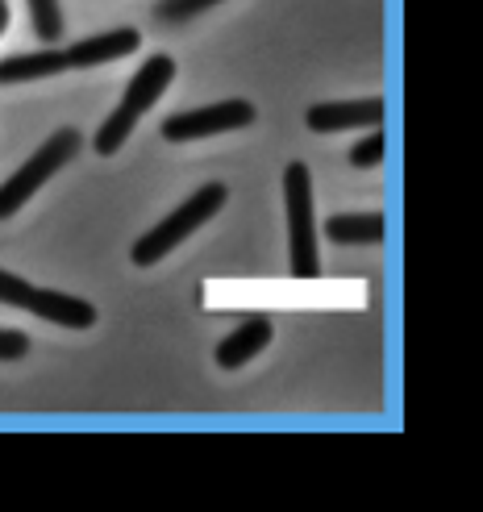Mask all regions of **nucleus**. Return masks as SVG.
Listing matches in <instances>:
<instances>
[{
	"instance_id": "7",
	"label": "nucleus",
	"mask_w": 483,
	"mask_h": 512,
	"mask_svg": "<svg viewBox=\"0 0 483 512\" xmlns=\"http://www.w3.org/2000/svg\"><path fill=\"white\" fill-rule=\"evenodd\" d=\"M142 46V34L130 30V25H121V30H109V34H96V38H84L67 46V67H100V63H113V59H125L134 55Z\"/></svg>"
},
{
	"instance_id": "18",
	"label": "nucleus",
	"mask_w": 483,
	"mask_h": 512,
	"mask_svg": "<svg viewBox=\"0 0 483 512\" xmlns=\"http://www.w3.org/2000/svg\"><path fill=\"white\" fill-rule=\"evenodd\" d=\"M9 30V0H0V34Z\"/></svg>"
},
{
	"instance_id": "8",
	"label": "nucleus",
	"mask_w": 483,
	"mask_h": 512,
	"mask_svg": "<svg viewBox=\"0 0 483 512\" xmlns=\"http://www.w3.org/2000/svg\"><path fill=\"white\" fill-rule=\"evenodd\" d=\"M271 338H275V325L267 317H246L234 334L217 346V367H225V371L246 367L254 354H263V346H271Z\"/></svg>"
},
{
	"instance_id": "14",
	"label": "nucleus",
	"mask_w": 483,
	"mask_h": 512,
	"mask_svg": "<svg viewBox=\"0 0 483 512\" xmlns=\"http://www.w3.org/2000/svg\"><path fill=\"white\" fill-rule=\"evenodd\" d=\"M384 155H388V142H384V134H379V130H371L367 138H359V142L350 146V167L371 171V167H379V163H384Z\"/></svg>"
},
{
	"instance_id": "11",
	"label": "nucleus",
	"mask_w": 483,
	"mask_h": 512,
	"mask_svg": "<svg viewBox=\"0 0 483 512\" xmlns=\"http://www.w3.org/2000/svg\"><path fill=\"white\" fill-rule=\"evenodd\" d=\"M325 238L338 246H375L384 238V217L379 213H338L325 221Z\"/></svg>"
},
{
	"instance_id": "1",
	"label": "nucleus",
	"mask_w": 483,
	"mask_h": 512,
	"mask_svg": "<svg viewBox=\"0 0 483 512\" xmlns=\"http://www.w3.org/2000/svg\"><path fill=\"white\" fill-rule=\"evenodd\" d=\"M80 146H84V138H80V130H55L50 134L30 159H25L5 184H0V221L5 217H13V213H21L25 204L34 200V192L46 184V179H55L67 163H75V155H80Z\"/></svg>"
},
{
	"instance_id": "3",
	"label": "nucleus",
	"mask_w": 483,
	"mask_h": 512,
	"mask_svg": "<svg viewBox=\"0 0 483 512\" xmlns=\"http://www.w3.org/2000/svg\"><path fill=\"white\" fill-rule=\"evenodd\" d=\"M284 204H288V250H292V275L296 279H317V225H313V175L304 163H288L284 171Z\"/></svg>"
},
{
	"instance_id": "16",
	"label": "nucleus",
	"mask_w": 483,
	"mask_h": 512,
	"mask_svg": "<svg viewBox=\"0 0 483 512\" xmlns=\"http://www.w3.org/2000/svg\"><path fill=\"white\" fill-rule=\"evenodd\" d=\"M213 5H221V0H159V17L163 21H188L196 13L213 9Z\"/></svg>"
},
{
	"instance_id": "12",
	"label": "nucleus",
	"mask_w": 483,
	"mask_h": 512,
	"mask_svg": "<svg viewBox=\"0 0 483 512\" xmlns=\"http://www.w3.org/2000/svg\"><path fill=\"white\" fill-rule=\"evenodd\" d=\"M134 125H138V113H130V109H113L109 117H105V125L96 130V155H117V150L130 142V134H134Z\"/></svg>"
},
{
	"instance_id": "9",
	"label": "nucleus",
	"mask_w": 483,
	"mask_h": 512,
	"mask_svg": "<svg viewBox=\"0 0 483 512\" xmlns=\"http://www.w3.org/2000/svg\"><path fill=\"white\" fill-rule=\"evenodd\" d=\"M25 313H34L50 325H63V329H88L96 321V309L88 300L80 296H67V292H55V288H34V300H30V309Z\"/></svg>"
},
{
	"instance_id": "2",
	"label": "nucleus",
	"mask_w": 483,
	"mask_h": 512,
	"mask_svg": "<svg viewBox=\"0 0 483 512\" xmlns=\"http://www.w3.org/2000/svg\"><path fill=\"white\" fill-rule=\"evenodd\" d=\"M225 184H205V188H196L180 209H175L171 217H163L150 234H142L138 242H134V250H130V259L138 263V267H150V263H159L163 254H171L180 242H188L200 225H209L217 213H221V204H225Z\"/></svg>"
},
{
	"instance_id": "10",
	"label": "nucleus",
	"mask_w": 483,
	"mask_h": 512,
	"mask_svg": "<svg viewBox=\"0 0 483 512\" xmlns=\"http://www.w3.org/2000/svg\"><path fill=\"white\" fill-rule=\"evenodd\" d=\"M67 71V55L59 46H42L34 55H9L0 59V84H30V80H46V75H63Z\"/></svg>"
},
{
	"instance_id": "5",
	"label": "nucleus",
	"mask_w": 483,
	"mask_h": 512,
	"mask_svg": "<svg viewBox=\"0 0 483 512\" xmlns=\"http://www.w3.org/2000/svg\"><path fill=\"white\" fill-rule=\"evenodd\" d=\"M384 121V100H334V105H313L309 109V130L313 134H342V130H379Z\"/></svg>"
},
{
	"instance_id": "4",
	"label": "nucleus",
	"mask_w": 483,
	"mask_h": 512,
	"mask_svg": "<svg viewBox=\"0 0 483 512\" xmlns=\"http://www.w3.org/2000/svg\"><path fill=\"white\" fill-rule=\"evenodd\" d=\"M250 121H254V105H250V100H221V105H209V109L171 113L163 121V138L167 142H196V138L246 130Z\"/></svg>"
},
{
	"instance_id": "15",
	"label": "nucleus",
	"mask_w": 483,
	"mask_h": 512,
	"mask_svg": "<svg viewBox=\"0 0 483 512\" xmlns=\"http://www.w3.org/2000/svg\"><path fill=\"white\" fill-rule=\"evenodd\" d=\"M30 300H34L30 279H21L13 271H0V304H9V309H30Z\"/></svg>"
},
{
	"instance_id": "13",
	"label": "nucleus",
	"mask_w": 483,
	"mask_h": 512,
	"mask_svg": "<svg viewBox=\"0 0 483 512\" xmlns=\"http://www.w3.org/2000/svg\"><path fill=\"white\" fill-rule=\"evenodd\" d=\"M30 21H34V34L55 46L63 38V13H59V0H30Z\"/></svg>"
},
{
	"instance_id": "6",
	"label": "nucleus",
	"mask_w": 483,
	"mask_h": 512,
	"mask_svg": "<svg viewBox=\"0 0 483 512\" xmlns=\"http://www.w3.org/2000/svg\"><path fill=\"white\" fill-rule=\"evenodd\" d=\"M171 80H175V59H171V55H150V59L130 75V84H125L121 109H130V113L142 117V113L171 88Z\"/></svg>"
},
{
	"instance_id": "17",
	"label": "nucleus",
	"mask_w": 483,
	"mask_h": 512,
	"mask_svg": "<svg viewBox=\"0 0 483 512\" xmlns=\"http://www.w3.org/2000/svg\"><path fill=\"white\" fill-rule=\"evenodd\" d=\"M25 350H30V338L21 329H0V363H13Z\"/></svg>"
}]
</instances>
